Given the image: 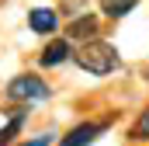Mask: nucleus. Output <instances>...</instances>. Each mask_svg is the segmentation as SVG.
Returning <instances> with one entry per match:
<instances>
[{
    "label": "nucleus",
    "instance_id": "f03ea898",
    "mask_svg": "<svg viewBox=\"0 0 149 146\" xmlns=\"http://www.w3.org/2000/svg\"><path fill=\"white\" fill-rule=\"evenodd\" d=\"M7 98H10V101H24V98L42 101V98H49V87H45L38 77H14V80L7 84Z\"/></svg>",
    "mask_w": 149,
    "mask_h": 146
},
{
    "label": "nucleus",
    "instance_id": "9d476101",
    "mask_svg": "<svg viewBox=\"0 0 149 146\" xmlns=\"http://www.w3.org/2000/svg\"><path fill=\"white\" fill-rule=\"evenodd\" d=\"M52 143V136H38V139H28V143H21V146H49Z\"/></svg>",
    "mask_w": 149,
    "mask_h": 146
},
{
    "label": "nucleus",
    "instance_id": "1a4fd4ad",
    "mask_svg": "<svg viewBox=\"0 0 149 146\" xmlns=\"http://www.w3.org/2000/svg\"><path fill=\"white\" fill-rule=\"evenodd\" d=\"M132 139H149V108L135 118V125H132V132H128Z\"/></svg>",
    "mask_w": 149,
    "mask_h": 146
},
{
    "label": "nucleus",
    "instance_id": "0eeeda50",
    "mask_svg": "<svg viewBox=\"0 0 149 146\" xmlns=\"http://www.w3.org/2000/svg\"><path fill=\"white\" fill-rule=\"evenodd\" d=\"M101 7H104L108 18H121V14H128L135 7V0H101Z\"/></svg>",
    "mask_w": 149,
    "mask_h": 146
},
{
    "label": "nucleus",
    "instance_id": "9b49d317",
    "mask_svg": "<svg viewBox=\"0 0 149 146\" xmlns=\"http://www.w3.org/2000/svg\"><path fill=\"white\" fill-rule=\"evenodd\" d=\"M146 80H149V66H146Z\"/></svg>",
    "mask_w": 149,
    "mask_h": 146
},
{
    "label": "nucleus",
    "instance_id": "39448f33",
    "mask_svg": "<svg viewBox=\"0 0 149 146\" xmlns=\"http://www.w3.org/2000/svg\"><path fill=\"white\" fill-rule=\"evenodd\" d=\"M70 56H73V52H70V42H66V38H56V42H49V45L42 49V59H38V63H42V66H59V63H66Z\"/></svg>",
    "mask_w": 149,
    "mask_h": 146
},
{
    "label": "nucleus",
    "instance_id": "423d86ee",
    "mask_svg": "<svg viewBox=\"0 0 149 146\" xmlns=\"http://www.w3.org/2000/svg\"><path fill=\"white\" fill-rule=\"evenodd\" d=\"M28 25H31V32H38V35H49V32L56 28V11H49V7H35V11L28 14Z\"/></svg>",
    "mask_w": 149,
    "mask_h": 146
},
{
    "label": "nucleus",
    "instance_id": "20e7f679",
    "mask_svg": "<svg viewBox=\"0 0 149 146\" xmlns=\"http://www.w3.org/2000/svg\"><path fill=\"white\" fill-rule=\"evenodd\" d=\"M108 129V122H87V125H76L73 132L63 139V146H83V143H94V136L97 132H104Z\"/></svg>",
    "mask_w": 149,
    "mask_h": 146
},
{
    "label": "nucleus",
    "instance_id": "6e6552de",
    "mask_svg": "<svg viewBox=\"0 0 149 146\" xmlns=\"http://www.w3.org/2000/svg\"><path fill=\"white\" fill-rule=\"evenodd\" d=\"M21 122H24V111H14V118H10V122H7V125L0 129V146H7L10 139H14V136H17V129H21Z\"/></svg>",
    "mask_w": 149,
    "mask_h": 146
},
{
    "label": "nucleus",
    "instance_id": "f257e3e1",
    "mask_svg": "<svg viewBox=\"0 0 149 146\" xmlns=\"http://www.w3.org/2000/svg\"><path fill=\"white\" fill-rule=\"evenodd\" d=\"M73 59H76V66H80V70L97 73V77L118 70V49H114L111 42H101V38H97V42L80 45V49L73 52Z\"/></svg>",
    "mask_w": 149,
    "mask_h": 146
},
{
    "label": "nucleus",
    "instance_id": "7ed1b4c3",
    "mask_svg": "<svg viewBox=\"0 0 149 146\" xmlns=\"http://www.w3.org/2000/svg\"><path fill=\"white\" fill-rule=\"evenodd\" d=\"M97 28H101V25H97V18H94V14H83V18H76L73 25L66 28V35L87 45V42H97Z\"/></svg>",
    "mask_w": 149,
    "mask_h": 146
}]
</instances>
